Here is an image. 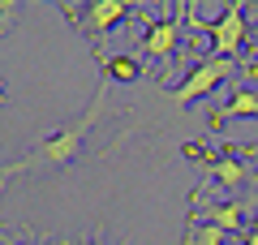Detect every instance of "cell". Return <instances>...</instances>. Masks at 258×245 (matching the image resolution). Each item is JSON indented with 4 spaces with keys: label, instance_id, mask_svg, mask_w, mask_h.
Masks as SVG:
<instances>
[{
    "label": "cell",
    "instance_id": "5b68a950",
    "mask_svg": "<svg viewBox=\"0 0 258 245\" xmlns=\"http://www.w3.org/2000/svg\"><path fill=\"white\" fill-rule=\"evenodd\" d=\"M185 39V5H176V9H168L164 22L151 18L147 22V35H142V56L147 60H172L176 56V43Z\"/></svg>",
    "mask_w": 258,
    "mask_h": 245
},
{
    "label": "cell",
    "instance_id": "7a4b0ae2",
    "mask_svg": "<svg viewBox=\"0 0 258 245\" xmlns=\"http://www.w3.org/2000/svg\"><path fill=\"white\" fill-rule=\"evenodd\" d=\"M60 13L69 22H74V30L82 39H91V52H95V60H103V39L112 35V26H120V22L129 18V5H120V0H86V5H69V0H64L60 5Z\"/></svg>",
    "mask_w": 258,
    "mask_h": 245
},
{
    "label": "cell",
    "instance_id": "52a82bcc",
    "mask_svg": "<svg viewBox=\"0 0 258 245\" xmlns=\"http://www.w3.org/2000/svg\"><path fill=\"white\" fill-rule=\"evenodd\" d=\"M207 172H211V181H215V185H224V190H245V185H249V168L241 163V155H237V151L215 155V159L207 163Z\"/></svg>",
    "mask_w": 258,
    "mask_h": 245
},
{
    "label": "cell",
    "instance_id": "2e32d148",
    "mask_svg": "<svg viewBox=\"0 0 258 245\" xmlns=\"http://www.w3.org/2000/svg\"><path fill=\"white\" fill-rule=\"evenodd\" d=\"M249 232H258V219H254V228H249Z\"/></svg>",
    "mask_w": 258,
    "mask_h": 245
},
{
    "label": "cell",
    "instance_id": "4fadbf2b",
    "mask_svg": "<svg viewBox=\"0 0 258 245\" xmlns=\"http://www.w3.org/2000/svg\"><path fill=\"white\" fill-rule=\"evenodd\" d=\"M47 241H52V236H39V232H35V236H30L26 245H47Z\"/></svg>",
    "mask_w": 258,
    "mask_h": 245
},
{
    "label": "cell",
    "instance_id": "8992f818",
    "mask_svg": "<svg viewBox=\"0 0 258 245\" xmlns=\"http://www.w3.org/2000/svg\"><path fill=\"white\" fill-rule=\"evenodd\" d=\"M241 116H254L258 120V86H237V91L211 112V129L228 125V120H241Z\"/></svg>",
    "mask_w": 258,
    "mask_h": 245
},
{
    "label": "cell",
    "instance_id": "277c9868",
    "mask_svg": "<svg viewBox=\"0 0 258 245\" xmlns=\"http://www.w3.org/2000/svg\"><path fill=\"white\" fill-rule=\"evenodd\" d=\"M245 43H249V13H245V5H241V0H232L228 9H224V18L211 22V56L241 60Z\"/></svg>",
    "mask_w": 258,
    "mask_h": 245
},
{
    "label": "cell",
    "instance_id": "6da1fadb",
    "mask_svg": "<svg viewBox=\"0 0 258 245\" xmlns=\"http://www.w3.org/2000/svg\"><path fill=\"white\" fill-rule=\"evenodd\" d=\"M108 116H116V108L108 103V78H99V82H95L91 103H86V108L78 112L69 125L52 129V134H47L30 155L13 159L9 168H5V176L13 181V176L39 172V168H69V163H78V159H82V151H86V138H91V134H95V125H99V120H108Z\"/></svg>",
    "mask_w": 258,
    "mask_h": 245
},
{
    "label": "cell",
    "instance_id": "9a60e30c",
    "mask_svg": "<svg viewBox=\"0 0 258 245\" xmlns=\"http://www.w3.org/2000/svg\"><path fill=\"white\" fill-rule=\"evenodd\" d=\"M249 52H254V60H258V35H254V39H249Z\"/></svg>",
    "mask_w": 258,
    "mask_h": 245
},
{
    "label": "cell",
    "instance_id": "30bf717a",
    "mask_svg": "<svg viewBox=\"0 0 258 245\" xmlns=\"http://www.w3.org/2000/svg\"><path fill=\"white\" fill-rule=\"evenodd\" d=\"M228 241H232V236L224 232V228L207 224V219H198V215L185 224V245H228Z\"/></svg>",
    "mask_w": 258,
    "mask_h": 245
},
{
    "label": "cell",
    "instance_id": "ba28073f",
    "mask_svg": "<svg viewBox=\"0 0 258 245\" xmlns=\"http://www.w3.org/2000/svg\"><path fill=\"white\" fill-rule=\"evenodd\" d=\"M245 211H249L245 202H211V207H203V215H198V219L224 228L228 236H241V228H245Z\"/></svg>",
    "mask_w": 258,
    "mask_h": 245
},
{
    "label": "cell",
    "instance_id": "7c38bea8",
    "mask_svg": "<svg viewBox=\"0 0 258 245\" xmlns=\"http://www.w3.org/2000/svg\"><path fill=\"white\" fill-rule=\"evenodd\" d=\"M64 245H112V241H103V232H91V236H74ZM120 245H129V241H120Z\"/></svg>",
    "mask_w": 258,
    "mask_h": 245
},
{
    "label": "cell",
    "instance_id": "3957f363",
    "mask_svg": "<svg viewBox=\"0 0 258 245\" xmlns=\"http://www.w3.org/2000/svg\"><path fill=\"white\" fill-rule=\"evenodd\" d=\"M237 69H241V60H228V56H207V60H198V65L185 69V82H181V86H164V99L172 103V108H189V103L215 95V86L228 82Z\"/></svg>",
    "mask_w": 258,
    "mask_h": 245
},
{
    "label": "cell",
    "instance_id": "9c48e42d",
    "mask_svg": "<svg viewBox=\"0 0 258 245\" xmlns=\"http://www.w3.org/2000/svg\"><path fill=\"white\" fill-rule=\"evenodd\" d=\"M103 78H108V82H142V78H147V69H142V60H138V56H125V52H120V56H103Z\"/></svg>",
    "mask_w": 258,
    "mask_h": 245
},
{
    "label": "cell",
    "instance_id": "8fae6325",
    "mask_svg": "<svg viewBox=\"0 0 258 245\" xmlns=\"http://www.w3.org/2000/svg\"><path fill=\"white\" fill-rule=\"evenodd\" d=\"M18 13H22V0H0V30H5V35L13 30V18H18Z\"/></svg>",
    "mask_w": 258,
    "mask_h": 245
},
{
    "label": "cell",
    "instance_id": "5bb4252c",
    "mask_svg": "<svg viewBox=\"0 0 258 245\" xmlns=\"http://www.w3.org/2000/svg\"><path fill=\"white\" fill-rule=\"evenodd\" d=\"M245 13H249V22H258V0H254V5H245Z\"/></svg>",
    "mask_w": 258,
    "mask_h": 245
}]
</instances>
